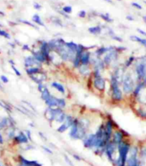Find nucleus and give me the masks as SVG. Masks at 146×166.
<instances>
[{
    "mask_svg": "<svg viewBox=\"0 0 146 166\" xmlns=\"http://www.w3.org/2000/svg\"><path fill=\"white\" fill-rule=\"evenodd\" d=\"M20 166H27V165H22V164H20Z\"/></svg>",
    "mask_w": 146,
    "mask_h": 166,
    "instance_id": "nucleus-60",
    "label": "nucleus"
},
{
    "mask_svg": "<svg viewBox=\"0 0 146 166\" xmlns=\"http://www.w3.org/2000/svg\"><path fill=\"white\" fill-rule=\"evenodd\" d=\"M13 139L16 144H27L29 142V139L23 132H20L18 135L15 136Z\"/></svg>",
    "mask_w": 146,
    "mask_h": 166,
    "instance_id": "nucleus-16",
    "label": "nucleus"
},
{
    "mask_svg": "<svg viewBox=\"0 0 146 166\" xmlns=\"http://www.w3.org/2000/svg\"><path fill=\"white\" fill-rule=\"evenodd\" d=\"M138 149L135 147L130 148L128 152V159L126 162V166H138Z\"/></svg>",
    "mask_w": 146,
    "mask_h": 166,
    "instance_id": "nucleus-5",
    "label": "nucleus"
},
{
    "mask_svg": "<svg viewBox=\"0 0 146 166\" xmlns=\"http://www.w3.org/2000/svg\"><path fill=\"white\" fill-rule=\"evenodd\" d=\"M33 21L34 22V23H36V25H41L42 26V27H44L45 26V25H44L43 21L41 20V17L38 15H34L33 16Z\"/></svg>",
    "mask_w": 146,
    "mask_h": 166,
    "instance_id": "nucleus-30",
    "label": "nucleus"
},
{
    "mask_svg": "<svg viewBox=\"0 0 146 166\" xmlns=\"http://www.w3.org/2000/svg\"><path fill=\"white\" fill-rule=\"evenodd\" d=\"M51 20H52L53 23L55 24V25H58V26H62V22H61V20H60V19L56 18V17H52Z\"/></svg>",
    "mask_w": 146,
    "mask_h": 166,
    "instance_id": "nucleus-36",
    "label": "nucleus"
},
{
    "mask_svg": "<svg viewBox=\"0 0 146 166\" xmlns=\"http://www.w3.org/2000/svg\"><path fill=\"white\" fill-rule=\"evenodd\" d=\"M64 159H65V160H66V162L67 163L68 165H69L70 166H74V165H73V163L71 161V160L67 156V155H64Z\"/></svg>",
    "mask_w": 146,
    "mask_h": 166,
    "instance_id": "nucleus-45",
    "label": "nucleus"
},
{
    "mask_svg": "<svg viewBox=\"0 0 146 166\" xmlns=\"http://www.w3.org/2000/svg\"><path fill=\"white\" fill-rule=\"evenodd\" d=\"M137 32H139V33H140V34H142L143 36H145L146 37V33H145V31H143L142 29H137Z\"/></svg>",
    "mask_w": 146,
    "mask_h": 166,
    "instance_id": "nucleus-49",
    "label": "nucleus"
},
{
    "mask_svg": "<svg viewBox=\"0 0 146 166\" xmlns=\"http://www.w3.org/2000/svg\"><path fill=\"white\" fill-rule=\"evenodd\" d=\"M127 19H128V20H134V18H133L132 16H130V15H128V16H127Z\"/></svg>",
    "mask_w": 146,
    "mask_h": 166,
    "instance_id": "nucleus-53",
    "label": "nucleus"
},
{
    "mask_svg": "<svg viewBox=\"0 0 146 166\" xmlns=\"http://www.w3.org/2000/svg\"><path fill=\"white\" fill-rule=\"evenodd\" d=\"M72 11V8L71 6H65L62 7V12H64L65 14H71Z\"/></svg>",
    "mask_w": 146,
    "mask_h": 166,
    "instance_id": "nucleus-34",
    "label": "nucleus"
},
{
    "mask_svg": "<svg viewBox=\"0 0 146 166\" xmlns=\"http://www.w3.org/2000/svg\"><path fill=\"white\" fill-rule=\"evenodd\" d=\"M51 92H50V91L48 90V88H46V89H44V91L41 92V99L43 100L44 101H46V100H48L49 98L51 97Z\"/></svg>",
    "mask_w": 146,
    "mask_h": 166,
    "instance_id": "nucleus-27",
    "label": "nucleus"
},
{
    "mask_svg": "<svg viewBox=\"0 0 146 166\" xmlns=\"http://www.w3.org/2000/svg\"><path fill=\"white\" fill-rule=\"evenodd\" d=\"M93 86L97 90L103 92L106 88V81L102 76H95L93 79Z\"/></svg>",
    "mask_w": 146,
    "mask_h": 166,
    "instance_id": "nucleus-9",
    "label": "nucleus"
},
{
    "mask_svg": "<svg viewBox=\"0 0 146 166\" xmlns=\"http://www.w3.org/2000/svg\"><path fill=\"white\" fill-rule=\"evenodd\" d=\"M105 1L108 2V3H110V4H112V3H113V2H112V1H110V0H105Z\"/></svg>",
    "mask_w": 146,
    "mask_h": 166,
    "instance_id": "nucleus-57",
    "label": "nucleus"
},
{
    "mask_svg": "<svg viewBox=\"0 0 146 166\" xmlns=\"http://www.w3.org/2000/svg\"><path fill=\"white\" fill-rule=\"evenodd\" d=\"M40 51L46 57L48 60L51 59V50L49 46V43L46 41H41L40 45Z\"/></svg>",
    "mask_w": 146,
    "mask_h": 166,
    "instance_id": "nucleus-12",
    "label": "nucleus"
},
{
    "mask_svg": "<svg viewBox=\"0 0 146 166\" xmlns=\"http://www.w3.org/2000/svg\"><path fill=\"white\" fill-rule=\"evenodd\" d=\"M65 46L67 47L72 52L75 53V54L77 53V49H78V44L75 43V42H73V41H68V42H65Z\"/></svg>",
    "mask_w": 146,
    "mask_h": 166,
    "instance_id": "nucleus-21",
    "label": "nucleus"
},
{
    "mask_svg": "<svg viewBox=\"0 0 146 166\" xmlns=\"http://www.w3.org/2000/svg\"><path fill=\"white\" fill-rule=\"evenodd\" d=\"M79 71H80V74H82L84 76H88L89 74V72H90L88 65H80V67H79Z\"/></svg>",
    "mask_w": 146,
    "mask_h": 166,
    "instance_id": "nucleus-25",
    "label": "nucleus"
},
{
    "mask_svg": "<svg viewBox=\"0 0 146 166\" xmlns=\"http://www.w3.org/2000/svg\"><path fill=\"white\" fill-rule=\"evenodd\" d=\"M38 64H39V62L36 61L33 56H29V57H26L25 58V66L27 68L33 67L34 65H38Z\"/></svg>",
    "mask_w": 146,
    "mask_h": 166,
    "instance_id": "nucleus-15",
    "label": "nucleus"
},
{
    "mask_svg": "<svg viewBox=\"0 0 146 166\" xmlns=\"http://www.w3.org/2000/svg\"><path fill=\"white\" fill-rule=\"evenodd\" d=\"M116 149H118L117 148V145L114 143L113 141H110L109 143L106 145L105 150H104V152H105V154L107 156V158L111 162H113L114 164L115 163V160L114 159V152H115Z\"/></svg>",
    "mask_w": 146,
    "mask_h": 166,
    "instance_id": "nucleus-7",
    "label": "nucleus"
},
{
    "mask_svg": "<svg viewBox=\"0 0 146 166\" xmlns=\"http://www.w3.org/2000/svg\"><path fill=\"white\" fill-rule=\"evenodd\" d=\"M46 105H47L48 108H57L58 104H57V98L55 97L54 96H51L48 100L45 101Z\"/></svg>",
    "mask_w": 146,
    "mask_h": 166,
    "instance_id": "nucleus-18",
    "label": "nucleus"
},
{
    "mask_svg": "<svg viewBox=\"0 0 146 166\" xmlns=\"http://www.w3.org/2000/svg\"><path fill=\"white\" fill-rule=\"evenodd\" d=\"M22 49L24 50H30V48L28 45H24L23 47H22Z\"/></svg>",
    "mask_w": 146,
    "mask_h": 166,
    "instance_id": "nucleus-51",
    "label": "nucleus"
},
{
    "mask_svg": "<svg viewBox=\"0 0 146 166\" xmlns=\"http://www.w3.org/2000/svg\"><path fill=\"white\" fill-rule=\"evenodd\" d=\"M135 73L139 82L146 84V57L139 58L135 65Z\"/></svg>",
    "mask_w": 146,
    "mask_h": 166,
    "instance_id": "nucleus-2",
    "label": "nucleus"
},
{
    "mask_svg": "<svg viewBox=\"0 0 146 166\" xmlns=\"http://www.w3.org/2000/svg\"><path fill=\"white\" fill-rule=\"evenodd\" d=\"M83 144H84V148H89L91 149L93 148H95L96 146V136L95 134H92L88 135L87 137H85L83 139Z\"/></svg>",
    "mask_w": 146,
    "mask_h": 166,
    "instance_id": "nucleus-10",
    "label": "nucleus"
},
{
    "mask_svg": "<svg viewBox=\"0 0 146 166\" xmlns=\"http://www.w3.org/2000/svg\"><path fill=\"white\" fill-rule=\"evenodd\" d=\"M119 52L116 50V48L114 47H109V50L106 53L105 57L103 58V62L105 65H110L111 64V62L117 60L118 58V54Z\"/></svg>",
    "mask_w": 146,
    "mask_h": 166,
    "instance_id": "nucleus-6",
    "label": "nucleus"
},
{
    "mask_svg": "<svg viewBox=\"0 0 146 166\" xmlns=\"http://www.w3.org/2000/svg\"><path fill=\"white\" fill-rule=\"evenodd\" d=\"M57 104H58V108L62 109L66 106V101L62 98H57Z\"/></svg>",
    "mask_w": 146,
    "mask_h": 166,
    "instance_id": "nucleus-31",
    "label": "nucleus"
},
{
    "mask_svg": "<svg viewBox=\"0 0 146 166\" xmlns=\"http://www.w3.org/2000/svg\"><path fill=\"white\" fill-rule=\"evenodd\" d=\"M119 1H121V0H119Z\"/></svg>",
    "mask_w": 146,
    "mask_h": 166,
    "instance_id": "nucleus-63",
    "label": "nucleus"
},
{
    "mask_svg": "<svg viewBox=\"0 0 146 166\" xmlns=\"http://www.w3.org/2000/svg\"><path fill=\"white\" fill-rule=\"evenodd\" d=\"M122 84H123V90L126 94H131L134 92L135 89L134 80L130 73H128L124 76V79L122 80Z\"/></svg>",
    "mask_w": 146,
    "mask_h": 166,
    "instance_id": "nucleus-4",
    "label": "nucleus"
},
{
    "mask_svg": "<svg viewBox=\"0 0 146 166\" xmlns=\"http://www.w3.org/2000/svg\"><path fill=\"white\" fill-rule=\"evenodd\" d=\"M11 68L13 69V71H14V72L15 73V75H16V76H21V74H20V72L18 70H17V68H16V67H15L14 65H11Z\"/></svg>",
    "mask_w": 146,
    "mask_h": 166,
    "instance_id": "nucleus-42",
    "label": "nucleus"
},
{
    "mask_svg": "<svg viewBox=\"0 0 146 166\" xmlns=\"http://www.w3.org/2000/svg\"><path fill=\"white\" fill-rule=\"evenodd\" d=\"M69 135L73 139H78V131H79V120L74 119L72 126L70 127Z\"/></svg>",
    "mask_w": 146,
    "mask_h": 166,
    "instance_id": "nucleus-11",
    "label": "nucleus"
},
{
    "mask_svg": "<svg viewBox=\"0 0 146 166\" xmlns=\"http://www.w3.org/2000/svg\"><path fill=\"white\" fill-rule=\"evenodd\" d=\"M66 113L63 111L61 112L59 114H58L57 117H56V118H55V121L58 123H64V121H65V118H66Z\"/></svg>",
    "mask_w": 146,
    "mask_h": 166,
    "instance_id": "nucleus-29",
    "label": "nucleus"
},
{
    "mask_svg": "<svg viewBox=\"0 0 146 166\" xmlns=\"http://www.w3.org/2000/svg\"><path fill=\"white\" fill-rule=\"evenodd\" d=\"M108 50H109V47H100L95 51V54L97 55V57L99 58L100 56H102V54H106L108 52Z\"/></svg>",
    "mask_w": 146,
    "mask_h": 166,
    "instance_id": "nucleus-23",
    "label": "nucleus"
},
{
    "mask_svg": "<svg viewBox=\"0 0 146 166\" xmlns=\"http://www.w3.org/2000/svg\"><path fill=\"white\" fill-rule=\"evenodd\" d=\"M37 88H38V91H39L40 92H42L44 91V89H46V86L44 85L43 83H39L38 86H37Z\"/></svg>",
    "mask_w": 146,
    "mask_h": 166,
    "instance_id": "nucleus-40",
    "label": "nucleus"
},
{
    "mask_svg": "<svg viewBox=\"0 0 146 166\" xmlns=\"http://www.w3.org/2000/svg\"><path fill=\"white\" fill-rule=\"evenodd\" d=\"M134 59H135V58H134L133 56H131V57L128 58V60L127 61V62H126V64H125V67H128L129 66L131 65V63H132V62L134 61Z\"/></svg>",
    "mask_w": 146,
    "mask_h": 166,
    "instance_id": "nucleus-37",
    "label": "nucleus"
},
{
    "mask_svg": "<svg viewBox=\"0 0 146 166\" xmlns=\"http://www.w3.org/2000/svg\"><path fill=\"white\" fill-rule=\"evenodd\" d=\"M4 125H3V124H2V123H1V122H0V130H1V129H2V128H4Z\"/></svg>",
    "mask_w": 146,
    "mask_h": 166,
    "instance_id": "nucleus-56",
    "label": "nucleus"
},
{
    "mask_svg": "<svg viewBox=\"0 0 146 166\" xmlns=\"http://www.w3.org/2000/svg\"><path fill=\"white\" fill-rule=\"evenodd\" d=\"M1 80H2V82L4 83H8V79H7V77L5 76H1Z\"/></svg>",
    "mask_w": 146,
    "mask_h": 166,
    "instance_id": "nucleus-46",
    "label": "nucleus"
},
{
    "mask_svg": "<svg viewBox=\"0 0 146 166\" xmlns=\"http://www.w3.org/2000/svg\"><path fill=\"white\" fill-rule=\"evenodd\" d=\"M39 134H40V136L41 138H42V139H45V140H46V138L45 137V136H44V134L42 133H41V132H39Z\"/></svg>",
    "mask_w": 146,
    "mask_h": 166,
    "instance_id": "nucleus-55",
    "label": "nucleus"
},
{
    "mask_svg": "<svg viewBox=\"0 0 146 166\" xmlns=\"http://www.w3.org/2000/svg\"><path fill=\"white\" fill-rule=\"evenodd\" d=\"M113 121L108 120L105 125H104V139L106 142H110V139L112 137V132H113Z\"/></svg>",
    "mask_w": 146,
    "mask_h": 166,
    "instance_id": "nucleus-8",
    "label": "nucleus"
},
{
    "mask_svg": "<svg viewBox=\"0 0 146 166\" xmlns=\"http://www.w3.org/2000/svg\"><path fill=\"white\" fill-rule=\"evenodd\" d=\"M20 21L21 22V23H23V24H25V25H27L31 26V27H33V28H36V26L34 25L33 24H32L31 22L27 21V20H20Z\"/></svg>",
    "mask_w": 146,
    "mask_h": 166,
    "instance_id": "nucleus-39",
    "label": "nucleus"
},
{
    "mask_svg": "<svg viewBox=\"0 0 146 166\" xmlns=\"http://www.w3.org/2000/svg\"><path fill=\"white\" fill-rule=\"evenodd\" d=\"M90 59H91L90 53L88 51H84L80 58V65H88L90 62Z\"/></svg>",
    "mask_w": 146,
    "mask_h": 166,
    "instance_id": "nucleus-14",
    "label": "nucleus"
},
{
    "mask_svg": "<svg viewBox=\"0 0 146 166\" xmlns=\"http://www.w3.org/2000/svg\"><path fill=\"white\" fill-rule=\"evenodd\" d=\"M88 32L91 34H100L102 32V28L100 26H94V27H90L88 28Z\"/></svg>",
    "mask_w": 146,
    "mask_h": 166,
    "instance_id": "nucleus-26",
    "label": "nucleus"
},
{
    "mask_svg": "<svg viewBox=\"0 0 146 166\" xmlns=\"http://www.w3.org/2000/svg\"><path fill=\"white\" fill-rule=\"evenodd\" d=\"M0 88H1V89H2V88H3V86H2V85H1V83H0Z\"/></svg>",
    "mask_w": 146,
    "mask_h": 166,
    "instance_id": "nucleus-59",
    "label": "nucleus"
},
{
    "mask_svg": "<svg viewBox=\"0 0 146 166\" xmlns=\"http://www.w3.org/2000/svg\"><path fill=\"white\" fill-rule=\"evenodd\" d=\"M33 57L35 58L39 63H43V62H46L48 60L46 57L40 50L33 52Z\"/></svg>",
    "mask_w": 146,
    "mask_h": 166,
    "instance_id": "nucleus-13",
    "label": "nucleus"
},
{
    "mask_svg": "<svg viewBox=\"0 0 146 166\" xmlns=\"http://www.w3.org/2000/svg\"><path fill=\"white\" fill-rule=\"evenodd\" d=\"M51 87H53L54 88H55L56 90H58L61 93H65V88H64V87L62 86L61 83H57V82H53V83H51Z\"/></svg>",
    "mask_w": 146,
    "mask_h": 166,
    "instance_id": "nucleus-22",
    "label": "nucleus"
},
{
    "mask_svg": "<svg viewBox=\"0 0 146 166\" xmlns=\"http://www.w3.org/2000/svg\"><path fill=\"white\" fill-rule=\"evenodd\" d=\"M138 166H141V165H140V163H139V165H138Z\"/></svg>",
    "mask_w": 146,
    "mask_h": 166,
    "instance_id": "nucleus-61",
    "label": "nucleus"
},
{
    "mask_svg": "<svg viewBox=\"0 0 146 166\" xmlns=\"http://www.w3.org/2000/svg\"><path fill=\"white\" fill-rule=\"evenodd\" d=\"M143 20L146 22V15H144V16H143Z\"/></svg>",
    "mask_w": 146,
    "mask_h": 166,
    "instance_id": "nucleus-58",
    "label": "nucleus"
},
{
    "mask_svg": "<svg viewBox=\"0 0 146 166\" xmlns=\"http://www.w3.org/2000/svg\"><path fill=\"white\" fill-rule=\"evenodd\" d=\"M131 41H134L135 42H139L140 44H141L144 46H146V39L145 38H141V37H139L137 36H130Z\"/></svg>",
    "mask_w": 146,
    "mask_h": 166,
    "instance_id": "nucleus-24",
    "label": "nucleus"
},
{
    "mask_svg": "<svg viewBox=\"0 0 146 166\" xmlns=\"http://www.w3.org/2000/svg\"><path fill=\"white\" fill-rule=\"evenodd\" d=\"M42 148H43L44 150H45L46 152H47V153H49V154H53V152H52L51 150H50V149H49V148H46V147H45V146H43V147H42Z\"/></svg>",
    "mask_w": 146,
    "mask_h": 166,
    "instance_id": "nucleus-48",
    "label": "nucleus"
},
{
    "mask_svg": "<svg viewBox=\"0 0 146 166\" xmlns=\"http://www.w3.org/2000/svg\"><path fill=\"white\" fill-rule=\"evenodd\" d=\"M123 139H124V134L122 133L119 130L115 131L113 134V142L115 144L118 146L119 144H120L121 143L123 142Z\"/></svg>",
    "mask_w": 146,
    "mask_h": 166,
    "instance_id": "nucleus-17",
    "label": "nucleus"
},
{
    "mask_svg": "<svg viewBox=\"0 0 146 166\" xmlns=\"http://www.w3.org/2000/svg\"><path fill=\"white\" fill-rule=\"evenodd\" d=\"M119 82L116 80V78L112 75L111 80H110V86H111V97L114 101H120L123 98V92L119 88Z\"/></svg>",
    "mask_w": 146,
    "mask_h": 166,
    "instance_id": "nucleus-3",
    "label": "nucleus"
},
{
    "mask_svg": "<svg viewBox=\"0 0 146 166\" xmlns=\"http://www.w3.org/2000/svg\"><path fill=\"white\" fill-rule=\"evenodd\" d=\"M67 129H68V127L66 126L64 123H62L61 126L58 127V129H57V131L59 132V133H63V132H65Z\"/></svg>",
    "mask_w": 146,
    "mask_h": 166,
    "instance_id": "nucleus-33",
    "label": "nucleus"
},
{
    "mask_svg": "<svg viewBox=\"0 0 146 166\" xmlns=\"http://www.w3.org/2000/svg\"><path fill=\"white\" fill-rule=\"evenodd\" d=\"M145 4H146V1H145Z\"/></svg>",
    "mask_w": 146,
    "mask_h": 166,
    "instance_id": "nucleus-62",
    "label": "nucleus"
},
{
    "mask_svg": "<svg viewBox=\"0 0 146 166\" xmlns=\"http://www.w3.org/2000/svg\"><path fill=\"white\" fill-rule=\"evenodd\" d=\"M20 164L27 166H41V164L38 163L36 160H29L25 159L24 157H20Z\"/></svg>",
    "mask_w": 146,
    "mask_h": 166,
    "instance_id": "nucleus-19",
    "label": "nucleus"
},
{
    "mask_svg": "<svg viewBox=\"0 0 146 166\" xmlns=\"http://www.w3.org/2000/svg\"><path fill=\"white\" fill-rule=\"evenodd\" d=\"M73 122H74V118L71 115H67L66 116L65 121H64V124L66 126H67L68 128H70L71 126H72Z\"/></svg>",
    "mask_w": 146,
    "mask_h": 166,
    "instance_id": "nucleus-28",
    "label": "nucleus"
},
{
    "mask_svg": "<svg viewBox=\"0 0 146 166\" xmlns=\"http://www.w3.org/2000/svg\"><path fill=\"white\" fill-rule=\"evenodd\" d=\"M110 37H111L113 40L116 41H119V42H122V41H123V39L121 38L120 36H116L115 34H114V35H112V36H110Z\"/></svg>",
    "mask_w": 146,
    "mask_h": 166,
    "instance_id": "nucleus-38",
    "label": "nucleus"
},
{
    "mask_svg": "<svg viewBox=\"0 0 146 166\" xmlns=\"http://www.w3.org/2000/svg\"><path fill=\"white\" fill-rule=\"evenodd\" d=\"M0 144H4V139L1 134H0Z\"/></svg>",
    "mask_w": 146,
    "mask_h": 166,
    "instance_id": "nucleus-54",
    "label": "nucleus"
},
{
    "mask_svg": "<svg viewBox=\"0 0 146 166\" xmlns=\"http://www.w3.org/2000/svg\"><path fill=\"white\" fill-rule=\"evenodd\" d=\"M41 72V69L36 67H29V68L26 69V73L30 76H33L34 75H36L38 73Z\"/></svg>",
    "mask_w": 146,
    "mask_h": 166,
    "instance_id": "nucleus-20",
    "label": "nucleus"
},
{
    "mask_svg": "<svg viewBox=\"0 0 146 166\" xmlns=\"http://www.w3.org/2000/svg\"><path fill=\"white\" fill-rule=\"evenodd\" d=\"M118 151H119V157L115 160L114 165L116 166H126V162L128 159V152L130 150V144L127 142H122L120 144L117 146Z\"/></svg>",
    "mask_w": 146,
    "mask_h": 166,
    "instance_id": "nucleus-1",
    "label": "nucleus"
},
{
    "mask_svg": "<svg viewBox=\"0 0 146 166\" xmlns=\"http://www.w3.org/2000/svg\"><path fill=\"white\" fill-rule=\"evenodd\" d=\"M0 36H4V37L7 38V39H10V38H11L9 33L6 32V31H4V30H2V29H0Z\"/></svg>",
    "mask_w": 146,
    "mask_h": 166,
    "instance_id": "nucleus-35",
    "label": "nucleus"
},
{
    "mask_svg": "<svg viewBox=\"0 0 146 166\" xmlns=\"http://www.w3.org/2000/svg\"><path fill=\"white\" fill-rule=\"evenodd\" d=\"M99 15H100V17H101L103 20H105L106 22H108V23L113 22V20L110 17L108 14H100Z\"/></svg>",
    "mask_w": 146,
    "mask_h": 166,
    "instance_id": "nucleus-32",
    "label": "nucleus"
},
{
    "mask_svg": "<svg viewBox=\"0 0 146 166\" xmlns=\"http://www.w3.org/2000/svg\"><path fill=\"white\" fill-rule=\"evenodd\" d=\"M78 15H79V17H80V18H84V17L86 16V11H84V10H83V11H79Z\"/></svg>",
    "mask_w": 146,
    "mask_h": 166,
    "instance_id": "nucleus-41",
    "label": "nucleus"
},
{
    "mask_svg": "<svg viewBox=\"0 0 146 166\" xmlns=\"http://www.w3.org/2000/svg\"><path fill=\"white\" fill-rule=\"evenodd\" d=\"M33 7H34L36 10H41V6L39 4H37V3H34V4H33Z\"/></svg>",
    "mask_w": 146,
    "mask_h": 166,
    "instance_id": "nucleus-47",
    "label": "nucleus"
},
{
    "mask_svg": "<svg viewBox=\"0 0 146 166\" xmlns=\"http://www.w3.org/2000/svg\"><path fill=\"white\" fill-rule=\"evenodd\" d=\"M131 6H133V7L137 8L139 10H141V9H142V7L139 4H137V3H131Z\"/></svg>",
    "mask_w": 146,
    "mask_h": 166,
    "instance_id": "nucleus-43",
    "label": "nucleus"
},
{
    "mask_svg": "<svg viewBox=\"0 0 146 166\" xmlns=\"http://www.w3.org/2000/svg\"><path fill=\"white\" fill-rule=\"evenodd\" d=\"M25 132H26V134H27V135H26L27 138L29 139V140H31L32 139H31V134H30V131H29V130H26Z\"/></svg>",
    "mask_w": 146,
    "mask_h": 166,
    "instance_id": "nucleus-52",
    "label": "nucleus"
},
{
    "mask_svg": "<svg viewBox=\"0 0 146 166\" xmlns=\"http://www.w3.org/2000/svg\"><path fill=\"white\" fill-rule=\"evenodd\" d=\"M73 157L75 158L76 160H79V161H80V160H82V158L80 157V156H79V155H76V154H73Z\"/></svg>",
    "mask_w": 146,
    "mask_h": 166,
    "instance_id": "nucleus-50",
    "label": "nucleus"
},
{
    "mask_svg": "<svg viewBox=\"0 0 146 166\" xmlns=\"http://www.w3.org/2000/svg\"><path fill=\"white\" fill-rule=\"evenodd\" d=\"M140 155L144 160H146V148H144L141 152H140Z\"/></svg>",
    "mask_w": 146,
    "mask_h": 166,
    "instance_id": "nucleus-44",
    "label": "nucleus"
}]
</instances>
